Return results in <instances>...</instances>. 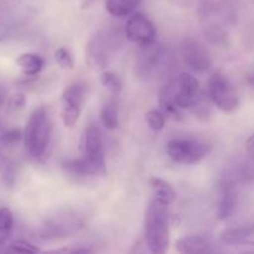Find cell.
I'll use <instances>...</instances> for the list:
<instances>
[{"label": "cell", "instance_id": "obj_1", "mask_svg": "<svg viewBox=\"0 0 254 254\" xmlns=\"http://www.w3.org/2000/svg\"><path fill=\"white\" fill-rule=\"evenodd\" d=\"M168 205L154 198L145 210L144 233L149 251L155 254H164L170 243L169 236Z\"/></svg>", "mask_w": 254, "mask_h": 254}, {"label": "cell", "instance_id": "obj_2", "mask_svg": "<svg viewBox=\"0 0 254 254\" xmlns=\"http://www.w3.org/2000/svg\"><path fill=\"white\" fill-rule=\"evenodd\" d=\"M51 134V118L45 106L37 107L30 114L24 130V144L32 158H41L46 151Z\"/></svg>", "mask_w": 254, "mask_h": 254}, {"label": "cell", "instance_id": "obj_3", "mask_svg": "<svg viewBox=\"0 0 254 254\" xmlns=\"http://www.w3.org/2000/svg\"><path fill=\"white\" fill-rule=\"evenodd\" d=\"M169 158L179 164H196L210 154L211 145L197 139H170L165 145Z\"/></svg>", "mask_w": 254, "mask_h": 254}, {"label": "cell", "instance_id": "obj_4", "mask_svg": "<svg viewBox=\"0 0 254 254\" xmlns=\"http://www.w3.org/2000/svg\"><path fill=\"white\" fill-rule=\"evenodd\" d=\"M207 93L210 101L220 111L231 113L240 106V96L228 77L221 72H216L208 79Z\"/></svg>", "mask_w": 254, "mask_h": 254}, {"label": "cell", "instance_id": "obj_5", "mask_svg": "<svg viewBox=\"0 0 254 254\" xmlns=\"http://www.w3.org/2000/svg\"><path fill=\"white\" fill-rule=\"evenodd\" d=\"M83 158L94 171V176H104L107 174L106 151L101 131L96 127L86 129L83 135Z\"/></svg>", "mask_w": 254, "mask_h": 254}, {"label": "cell", "instance_id": "obj_6", "mask_svg": "<svg viewBox=\"0 0 254 254\" xmlns=\"http://www.w3.org/2000/svg\"><path fill=\"white\" fill-rule=\"evenodd\" d=\"M124 34L129 41L140 47H148L155 44L156 27L150 19L143 12H134L127 20Z\"/></svg>", "mask_w": 254, "mask_h": 254}, {"label": "cell", "instance_id": "obj_7", "mask_svg": "<svg viewBox=\"0 0 254 254\" xmlns=\"http://www.w3.org/2000/svg\"><path fill=\"white\" fill-rule=\"evenodd\" d=\"M86 99V88L81 83L67 87L61 96V118L64 127L73 128L81 116Z\"/></svg>", "mask_w": 254, "mask_h": 254}, {"label": "cell", "instance_id": "obj_8", "mask_svg": "<svg viewBox=\"0 0 254 254\" xmlns=\"http://www.w3.org/2000/svg\"><path fill=\"white\" fill-rule=\"evenodd\" d=\"M83 227V222L81 218L76 215L71 213H59L54 216V218L47 221L42 228V238L46 240H59V238H64L67 236H71L72 233L78 232Z\"/></svg>", "mask_w": 254, "mask_h": 254}, {"label": "cell", "instance_id": "obj_9", "mask_svg": "<svg viewBox=\"0 0 254 254\" xmlns=\"http://www.w3.org/2000/svg\"><path fill=\"white\" fill-rule=\"evenodd\" d=\"M184 64L197 73H206L211 69L212 61L207 50L195 40H186L181 46Z\"/></svg>", "mask_w": 254, "mask_h": 254}, {"label": "cell", "instance_id": "obj_10", "mask_svg": "<svg viewBox=\"0 0 254 254\" xmlns=\"http://www.w3.org/2000/svg\"><path fill=\"white\" fill-rule=\"evenodd\" d=\"M84 57L87 67L93 71L101 72L106 69L109 62V46L104 35L98 32L87 42Z\"/></svg>", "mask_w": 254, "mask_h": 254}, {"label": "cell", "instance_id": "obj_11", "mask_svg": "<svg viewBox=\"0 0 254 254\" xmlns=\"http://www.w3.org/2000/svg\"><path fill=\"white\" fill-rule=\"evenodd\" d=\"M238 203V192L236 183L230 179H226L222 183V196L218 205L217 216L220 220H228L235 213Z\"/></svg>", "mask_w": 254, "mask_h": 254}, {"label": "cell", "instance_id": "obj_12", "mask_svg": "<svg viewBox=\"0 0 254 254\" xmlns=\"http://www.w3.org/2000/svg\"><path fill=\"white\" fill-rule=\"evenodd\" d=\"M212 242L208 238L198 235L181 237L176 241L175 248L180 253H210L213 252Z\"/></svg>", "mask_w": 254, "mask_h": 254}, {"label": "cell", "instance_id": "obj_13", "mask_svg": "<svg viewBox=\"0 0 254 254\" xmlns=\"http://www.w3.org/2000/svg\"><path fill=\"white\" fill-rule=\"evenodd\" d=\"M16 64L22 74L27 77L37 76L45 66V61L40 55L34 52H25L16 59Z\"/></svg>", "mask_w": 254, "mask_h": 254}, {"label": "cell", "instance_id": "obj_14", "mask_svg": "<svg viewBox=\"0 0 254 254\" xmlns=\"http://www.w3.org/2000/svg\"><path fill=\"white\" fill-rule=\"evenodd\" d=\"M150 184V188L153 190L154 196H155L156 200H159L160 202L165 203V205H171L174 201L176 200V191L168 181H165L161 178H151L149 180Z\"/></svg>", "mask_w": 254, "mask_h": 254}, {"label": "cell", "instance_id": "obj_15", "mask_svg": "<svg viewBox=\"0 0 254 254\" xmlns=\"http://www.w3.org/2000/svg\"><path fill=\"white\" fill-rule=\"evenodd\" d=\"M141 0H106V10L114 17H127L135 12Z\"/></svg>", "mask_w": 254, "mask_h": 254}, {"label": "cell", "instance_id": "obj_16", "mask_svg": "<svg viewBox=\"0 0 254 254\" xmlns=\"http://www.w3.org/2000/svg\"><path fill=\"white\" fill-rule=\"evenodd\" d=\"M109 99L103 106L101 112V121L104 124L107 129L114 130L119 127V118H118V102L114 98Z\"/></svg>", "mask_w": 254, "mask_h": 254}, {"label": "cell", "instance_id": "obj_17", "mask_svg": "<svg viewBox=\"0 0 254 254\" xmlns=\"http://www.w3.org/2000/svg\"><path fill=\"white\" fill-rule=\"evenodd\" d=\"M254 233V226H246V227L231 228L225 231L221 236L222 241L227 245H240L246 242Z\"/></svg>", "mask_w": 254, "mask_h": 254}, {"label": "cell", "instance_id": "obj_18", "mask_svg": "<svg viewBox=\"0 0 254 254\" xmlns=\"http://www.w3.org/2000/svg\"><path fill=\"white\" fill-rule=\"evenodd\" d=\"M101 83L103 84L104 88L108 89L112 96H118L123 88V82L119 74L114 71H103L101 73Z\"/></svg>", "mask_w": 254, "mask_h": 254}, {"label": "cell", "instance_id": "obj_19", "mask_svg": "<svg viewBox=\"0 0 254 254\" xmlns=\"http://www.w3.org/2000/svg\"><path fill=\"white\" fill-rule=\"evenodd\" d=\"M14 218L9 208H0V246L4 245L11 235Z\"/></svg>", "mask_w": 254, "mask_h": 254}, {"label": "cell", "instance_id": "obj_20", "mask_svg": "<svg viewBox=\"0 0 254 254\" xmlns=\"http://www.w3.org/2000/svg\"><path fill=\"white\" fill-rule=\"evenodd\" d=\"M55 61L59 64L60 68L71 71L74 68V60L72 57V54L66 49V47H59L54 54Z\"/></svg>", "mask_w": 254, "mask_h": 254}, {"label": "cell", "instance_id": "obj_21", "mask_svg": "<svg viewBox=\"0 0 254 254\" xmlns=\"http://www.w3.org/2000/svg\"><path fill=\"white\" fill-rule=\"evenodd\" d=\"M145 121L148 123L149 128L154 131L163 130L165 127V117L161 111L158 109H150L145 113Z\"/></svg>", "mask_w": 254, "mask_h": 254}, {"label": "cell", "instance_id": "obj_22", "mask_svg": "<svg viewBox=\"0 0 254 254\" xmlns=\"http://www.w3.org/2000/svg\"><path fill=\"white\" fill-rule=\"evenodd\" d=\"M21 139H24V131L19 128L7 129L0 135V143L4 146H14L19 143Z\"/></svg>", "mask_w": 254, "mask_h": 254}, {"label": "cell", "instance_id": "obj_23", "mask_svg": "<svg viewBox=\"0 0 254 254\" xmlns=\"http://www.w3.org/2000/svg\"><path fill=\"white\" fill-rule=\"evenodd\" d=\"M9 251L16 253H39L40 248L26 242V241H15L10 245Z\"/></svg>", "mask_w": 254, "mask_h": 254}, {"label": "cell", "instance_id": "obj_24", "mask_svg": "<svg viewBox=\"0 0 254 254\" xmlns=\"http://www.w3.org/2000/svg\"><path fill=\"white\" fill-rule=\"evenodd\" d=\"M25 106H26V96L22 92H16V93L11 94L7 99V107H9L10 111H21Z\"/></svg>", "mask_w": 254, "mask_h": 254}, {"label": "cell", "instance_id": "obj_25", "mask_svg": "<svg viewBox=\"0 0 254 254\" xmlns=\"http://www.w3.org/2000/svg\"><path fill=\"white\" fill-rule=\"evenodd\" d=\"M88 248H57V250L46 251V253H89Z\"/></svg>", "mask_w": 254, "mask_h": 254}, {"label": "cell", "instance_id": "obj_26", "mask_svg": "<svg viewBox=\"0 0 254 254\" xmlns=\"http://www.w3.org/2000/svg\"><path fill=\"white\" fill-rule=\"evenodd\" d=\"M246 153L252 160H254V134H252L246 141Z\"/></svg>", "mask_w": 254, "mask_h": 254}, {"label": "cell", "instance_id": "obj_27", "mask_svg": "<svg viewBox=\"0 0 254 254\" xmlns=\"http://www.w3.org/2000/svg\"><path fill=\"white\" fill-rule=\"evenodd\" d=\"M6 163H7V161L5 160L4 155H2V154H1V151H0V171H1L2 169H4V166L6 165Z\"/></svg>", "mask_w": 254, "mask_h": 254}, {"label": "cell", "instance_id": "obj_28", "mask_svg": "<svg viewBox=\"0 0 254 254\" xmlns=\"http://www.w3.org/2000/svg\"><path fill=\"white\" fill-rule=\"evenodd\" d=\"M4 99H5V91H4V88H2V87L0 86V106H1V104H2Z\"/></svg>", "mask_w": 254, "mask_h": 254}, {"label": "cell", "instance_id": "obj_29", "mask_svg": "<svg viewBox=\"0 0 254 254\" xmlns=\"http://www.w3.org/2000/svg\"><path fill=\"white\" fill-rule=\"evenodd\" d=\"M247 81H248V83L251 84V86L254 87V74H251V76L248 77V79H247Z\"/></svg>", "mask_w": 254, "mask_h": 254}]
</instances>
